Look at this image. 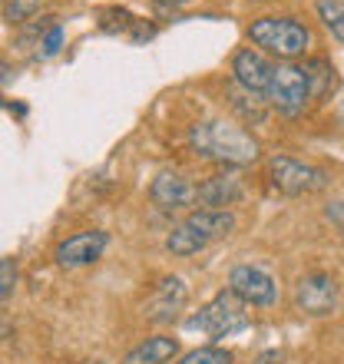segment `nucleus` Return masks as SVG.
Wrapping results in <instances>:
<instances>
[{
    "instance_id": "nucleus-8",
    "label": "nucleus",
    "mask_w": 344,
    "mask_h": 364,
    "mask_svg": "<svg viewBox=\"0 0 344 364\" xmlns=\"http://www.w3.org/2000/svg\"><path fill=\"white\" fill-rule=\"evenodd\" d=\"M229 291H235L245 305L258 308H268L278 301V282L265 269H255V265H235L229 272Z\"/></svg>"
},
{
    "instance_id": "nucleus-20",
    "label": "nucleus",
    "mask_w": 344,
    "mask_h": 364,
    "mask_svg": "<svg viewBox=\"0 0 344 364\" xmlns=\"http://www.w3.org/2000/svg\"><path fill=\"white\" fill-rule=\"evenodd\" d=\"M17 262L14 259H0V305L14 295V288H17Z\"/></svg>"
},
{
    "instance_id": "nucleus-5",
    "label": "nucleus",
    "mask_w": 344,
    "mask_h": 364,
    "mask_svg": "<svg viewBox=\"0 0 344 364\" xmlns=\"http://www.w3.org/2000/svg\"><path fill=\"white\" fill-rule=\"evenodd\" d=\"M265 100L281 116H301L308 109V103L315 100L308 67H301V63H275V73H272Z\"/></svg>"
},
{
    "instance_id": "nucleus-16",
    "label": "nucleus",
    "mask_w": 344,
    "mask_h": 364,
    "mask_svg": "<svg viewBox=\"0 0 344 364\" xmlns=\"http://www.w3.org/2000/svg\"><path fill=\"white\" fill-rule=\"evenodd\" d=\"M315 7H318L321 23L331 30V37L338 43H344V0H318Z\"/></svg>"
},
{
    "instance_id": "nucleus-19",
    "label": "nucleus",
    "mask_w": 344,
    "mask_h": 364,
    "mask_svg": "<svg viewBox=\"0 0 344 364\" xmlns=\"http://www.w3.org/2000/svg\"><path fill=\"white\" fill-rule=\"evenodd\" d=\"M40 4H47V0H7V7H4V17L10 23H23L30 14H37Z\"/></svg>"
},
{
    "instance_id": "nucleus-1",
    "label": "nucleus",
    "mask_w": 344,
    "mask_h": 364,
    "mask_svg": "<svg viewBox=\"0 0 344 364\" xmlns=\"http://www.w3.org/2000/svg\"><path fill=\"white\" fill-rule=\"evenodd\" d=\"M189 149L199 159L219 166H249L258 159V143L252 133L229 119H205L189 129Z\"/></svg>"
},
{
    "instance_id": "nucleus-4",
    "label": "nucleus",
    "mask_w": 344,
    "mask_h": 364,
    "mask_svg": "<svg viewBox=\"0 0 344 364\" xmlns=\"http://www.w3.org/2000/svg\"><path fill=\"white\" fill-rule=\"evenodd\" d=\"M189 331H199V335L219 341V338H229V335H239L249 328V311H245V301H242L235 291H219L212 298L209 305H202L195 315H189L186 321Z\"/></svg>"
},
{
    "instance_id": "nucleus-21",
    "label": "nucleus",
    "mask_w": 344,
    "mask_h": 364,
    "mask_svg": "<svg viewBox=\"0 0 344 364\" xmlns=\"http://www.w3.org/2000/svg\"><path fill=\"white\" fill-rule=\"evenodd\" d=\"M60 47H63V27H60V23H50L43 40H40V57H57Z\"/></svg>"
},
{
    "instance_id": "nucleus-9",
    "label": "nucleus",
    "mask_w": 344,
    "mask_h": 364,
    "mask_svg": "<svg viewBox=\"0 0 344 364\" xmlns=\"http://www.w3.org/2000/svg\"><path fill=\"white\" fill-rule=\"evenodd\" d=\"M186 301H189L186 282H182L179 275H166V278H159V285L153 288L143 315H146V321H153V325H172V321L179 318V311L186 308Z\"/></svg>"
},
{
    "instance_id": "nucleus-6",
    "label": "nucleus",
    "mask_w": 344,
    "mask_h": 364,
    "mask_svg": "<svg viewBox=\"0 0 344 364\" xmlns=\"http://www.w3.org/2000/svg\"><path fill=\"white\" fill-rule=\"evenodd\" d=\"M272 189H278L281 196H305V192H318L328 186V176L321 169L308 163H298L291 156H272L265 166Z\"/></svg>"
},
{
    "instance_id": "nucleus-15",
    "label": "nucleus",
    "mask_w": 344,
    "mask_h": 364,
    "mask_svg": "<svg viewBox=\"0 0 344 364\" xmlns=\"http://www.w3.org/2000/svg\"><path fill=\"white\" fill-rule=\"evenodd\" d=\"M232 109H239L245 123H262L265 119V100L255 93H245L242 87H232Z\"/></svg>"
},
{
    "instance_id": "nucleus-13",
    "label": "nucleus",
    "mask_w": 344,
    "mask_h": 364,
    "mask_svg": "<svg viewBox=\"0 0 344 364\" xmlns=\"http://www.w3.org/2000/svg\"><path fill=\"white\" fill-rule=\"evenodd\" d=\"M242 179L235 176H212L202 186H195V205L202 209H225V205H235L242 199Z\"/></svg>"
},
{
    "instance_id": "nucleus-2",
    "label": "nucleus",
    "mask_w": 344,
    "mask_h": 364,
    "mask_svg": "<svg viewBox=\"0 0 344 364\" xmlns=\"http://www.w3.org/2000/svg\"><path fill=\"white\" fill-rule=\"evenodd\" d=\"M232 232H235V215L229 209H195L169 232L166 249L172 255L186 259V255H195V252L209 249L212 242L225 239Z\"/></svg>"
},
{
    "instance_id": "nucleus-3",
    "label": "nucleus",
    "mask_w": 344,
    "mask_h": 364,
    "mask_svg": "<svg viewBox=\"0 0 344 364\" xmlns=\"http://www.w3.org/2000/svg\"><path fill=\"white\" fill-rule=\"evenodd\" d=\"M249 40L258 50L291 63V60L301 57L308 50L311 33H308L305 23H298L291 17H258L249 23Z\"/></svg>"
},
{
    "instance_id": "nucleus-12",
    "label": "nucleus",
    "mask_w": 344,
    "mask_h": 364,
    "mask_svg": "<svg viewBox=\"0 0 344 364\" xmlns=\"http://www.w3.org/2000/svg\"><path fill=\"white\" fill-rule=\"evenodd\" d=\"M149 196H153V202L163 212H179V209H189L192 202H195V186H192L186 176L166 169V173H159L153 179Z\"/></svg>"
},
{
    "instance_id": "nucleus-22",
    "label": "nucleus",
    "mask_w": 344,
    "mask_h": 364,
    "mask_svg": "<svg viewBox=\"0 0 344 364\" xmlns=\"http://www.w3.org/2000/svg\"><path fill=\"white\" fill-rule=\"evenodd\" d=\"M10 80H14V70H10L7 63H0V87H7Z\"/></svg>"
},
{
    "instance_id": "nucleus-17",
    "label": "nucleus",
    "mask_w": 344,
    "mask_h": 364,
    "mask_svg": "<svg viewBox=\"0 0 344 364\" xmlns=\"http://www.w3.org/2000/svg\"><path fill=\"white\" fill-rule=\"evenodd\" d=\"M308 77H311V93L315 100L328 96V90H335V67L328 60H308Z\"/></svg>"
},
{
    "instance_id": "nucleus-7",
    "label": "nucleus",
    "mask_w": 344,
    "mask_h": 364,
    "mask_svg": "<svg viewBox=\"0 0 344 364\" xmlns=\"http://www.w3.org/2000/svg\"><path fill=\"white\" fill-rule=\"evenodd\" d=\"M338 301V285L335 278L325 272H311V275L298 278L295 285V308L308 318H325L335 311Z\"/></svg>"
},
{
    "instance_id": "nucleus-18",
    "label": "nucleus",
    "mask_w": 344,
    "mask_h": 364,
    "mask_svg": "<svg viewBox=\"0 0 344 364\" xmlns=\"http://www.w3.org/2000/svg\"><path fill=\"white\" fill-rule=\"evenodd\" d=\"M179 364H232V351H225V348H195L189 355H182Z\"/></svg>"
},
{
    "instance_id": "nucleus-11",
    "label": "nucleus",
    "mask_w": 344,
    "mask_h": 364,
    "mask_svg": "<svg viewBox=\"0 0 344 364\" xmlns=\"http://www.w3.org/2000/svg\"><path fill=\"white\" fill-rule=\"evenodd\" d=\"M109 245V235L100 229L93 232H77V235H70L57 245V265L63 269H83V265H93L100 255L106 252Z\"/></svg>"
},
{
    "instance_id": "nucleus-10",
    "label": "nucleus",
    "mask_w": 344,
    "mask_h": 364,
    "mask_svg": "<svg viewBox=\"0 0 344 364\" xmlns=\"http://www.w3.org/2000/svg\"><path fill=\"white\" fill-rule=\"evenodd\" d=\"M272 73H275V63L265 60V53H258V50H252V47L239 50V53L232 57V80H235V87H242L245 93H255L265 100Z\"/></svg>"
},
{
    "instance_id": "nucleus-23",
    "label": "nucleus",
    "mask_w": 344,
    "mask_h": 364,
    "mask_svg": "<svg viewBox=\"0 0 344 364\" xmlns=\"http://www.w3.org/2000/svg\"><path fill=\"white\" fill-rule=\"evenodd\" d=\"M166 4H172V7H182V4H189V0H166Z\"/></svg>"
},
{
    "instance_id": "nucleus-14",
    "label": "nucleus",
    "mask_w": 344,
    "mask_h": 364,
    "mask_svg": "<svg viewBox=\"0 0 344 364\" xmlns=\"http://www.w3.org/2000/svg\"><path fill=\"white\" fill-rule=\"evenodd\" d=\"M176 355H179V341L166 335H156V338H146L143 345H136L133 351H126L123 364H166Z\"/></svg>"
}]
</instances>
